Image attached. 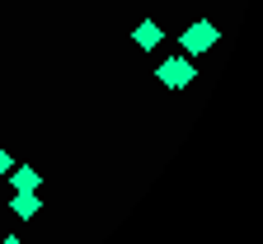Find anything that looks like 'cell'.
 <instances>
[{
    "instance_id": "1",
    "label": "cell",
    "mask_w": 263,
    "mask_h": 244,
    "mask_svg": "<svg viewBox=\"0 0 263 244\" xmlns=\"http://www.w3.org/2000/svg\"><path fill=\"white\" fill-rule=\"evenodd\" d=\"M155 80H160L164 89H188V85L197 80V66H193V57L174 52V57H164V61L155 66Z\"/></svg>"
},
{
    "instance_id": "2",
    "label": "cell",
    "mask_w": 263,
    "mask_h": 244,
    "mask_svg": "<svg viewBox=\"0 0 263 244\" xmlns=\"http://www.w3.org/2000/svg\"><path fill=\"white\" fill-rule=\"evenodd\" d=\"M216 38H221V28H216L212 19H197V24H188V28L179 33V47H183V57H202V52L216 47Z\"/></svg>"
},
{
    "instance_id": "3",
    "label": "cell",
    "mask_w": 263,
    "mask_h": 244,
    "mask_svg": "<svg viewBox=\"0 0 263 244\" xmlns=\"http://www.w3.org/2000/svg\"><path fill=\"white\" fill-rule=\"evenodd\" d=\"M5 179H10V188H14V193H38L43 174L33 169V164H10V174H5Z\"/></svg>"
},
{
    "instance_id": "4",
    "label": "cell",
    "mask_w": 263,
    "mask_h": 244,
    "mask_svg": "<svg viewBox=\"0 0 263 244\" xmlns=\"http://www.w3.org/2000/svg\"><path fill=\"white\" fill-rule=\"evenodd\" d=\"M132 43H137V47H141V52H155V47H160V43H164V28H160V24H155V19H141V24H137V28H132Z\"/></svg>"
},
{
    "instance_id": "5",
    "label": "cell",
    "mask_w": 263,
    "mask_h": 244,
    "mask_svg": "<svg viewBox=\"0 0 263 244\" xmlns=\"http://www.w3.org/2000/svg\"><path fill=\"white\" fill-rule=\"evenodd\" d=\"M10 207H14V216H19V221H28V216H38V212H43V197H38V193H14Z\"/></svg>"
},
{
    "instance_id": "6",
    "label": "cell",
    "mask_w": 263,
    "mask_h": 244,
    "mask_svg": "<svg viewBox=\"0 0 263 244\" xmlns=\"http://www.w3.org/2000/svg\"><path fill=\"white\" fill-rule=\"evenodd\" d=\"M10 164H14V155H10L5 146H0V179H5V174H10Z\"/></svg>"
},
{
    "instance_id": "7",
    "label": "cell",
    "mask_w": 263,
    "mask_h": 244,
    "mask_svg": "<svg viewBox=\"0 0 263 244\" xmlns=\"http://www.w3.org/2000/svg\"><path fill=\"white\" fill-rule=\"evenodd\" d=\"M0 244H24V239H19V235H5V239H0Z\"/></svg>"
}]
</instances>
